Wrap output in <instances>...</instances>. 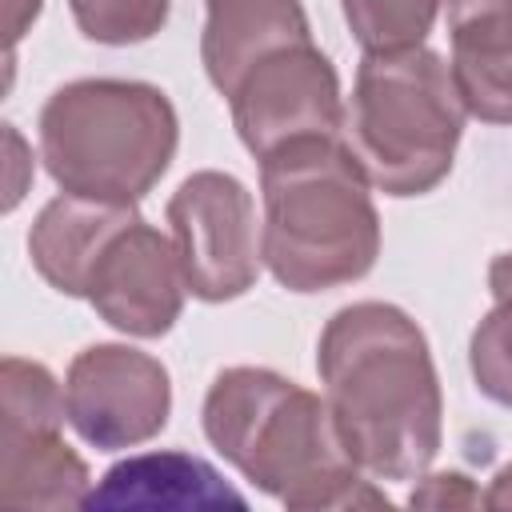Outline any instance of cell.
Here are the masks:
<instances>
[{
    "instance_id": "6da1fadb",
    "label": "cell",
    "mask_w": 512,
    "mask_h": 512,
    "mask_svg": "<svg viewBox=\"0 0 512 512\" xmlns=\"http://www.w3.org/2000/svg\"><path fill=\"white\" fill-rule=\"evenodd\" d=\"M324 400L372 480H420L444 444V392L424 328L396 304L356 300L316 340Z\"/></svg>"
},
{
    "instance_id": "7a4b0ae2",
    "label": "cell",
    "mask_w": 512,
    "mask_h": 512,
    "mask_svg": "<svg viewBox=\"0 0 512 512\" xmlns=\"http://www.w3.org/2000/svg\"><path fill=\"white\" fill-rule=\"evenodd\" d=\"M200 424L208 444L284 508L332 512L388 504L352 460L328 400L272 368L236 364L216 372Z\"/></svg>"
},
{
    "instance_id": "3957f363",
    "label": "cell",
    "mask_w": 512,
    "mask_h": 512,
    "mask_svg": "<svg viewBox=\"0 0 512 512\" xmlns=\"http://www.w3.org/2000/svg\"><path fill=\"white\" fill-rule=\"evenodd\" d=\"M260 252L272 280L312 296L356 284L380 256L372 184L340 136L276 148L260 160Z\"/></svg>"
},
{
    "instance_id": "277c9868",
    "label": "cell",
    "mask_w": 512,
    "mask_h": 512,
    "mask_svg": "<svg viewBox=\"0 0 512 512\" xmlns=\"http://www.w3.org/2000/svg\"><path fill=\"white\" fill-rule=\"evenodd\" d=\"M40 160L60 192L140 204L168 172L180 120L148 80L88 76L56 88L40 108Z\"/></svg>"
},
{
    "instance_id": "5b68a950",
    "label": "cell",
    "mask_w": 512,
    "mask_h": 512,
    "mask_svg": "<svg viewBox=\"0 0 512 512\" xmlns=\"http://www.w3.org/2000/svg\"><path fill=\"white\" fill-rule=\"evenodd\" d=\"M468 108L452 68L432 48L364 52L344 100L340 140L384 196L432 192L456 160Z\"/></svg>"
},
{
    "instance_id": "8992f818",
    "label": "cell",
    "mask_w": 512,
    "mask_h": 512,
    "mask_svg": "<svg viewBox=\"0 0 512 512\" xmlns=\"http://www.w3.org/2000/svg\"><path fill=\"white\" fill-rule=\"evenodd\" d=\"M0 392V500L48 512L84 504L92 476L60 432L68 408L56 376L36 360L4 356Z\"/></svg>"
},
{
    "instance_id": "52a82bcc",
    "label": "cell",
    "mask_w": 512,
    "mask_h": 512,
    "mask_svg": "<svg viewBox=\"0 0 512 512\" xmlns=\"http://www.w3.org/2000/svg\"><path fill=\"white\" fill-rule=\"evenodd\" d=\"M168 224L196 300L224 304L256 284L264 264L256 204L232 172H192L168 200Z\"/></svg>"
},
{
    "instance_id": "ba28073f",
    "label": "cell",
    "mask_w": 512,
    "mask_h": 512,
    "mask_svg": "<svg viewBox=\"0 0 512 512\" xmlns=\"http://www.w3.org/2000/svg\"><path fill=\"white\" fill-rule=\"evenodd\" d=\"M228 104L232 128L256 160L296 140L340 136L344 128L340 76L316 40L288 44L256 60L232 88Z\"/></svg>"
},
{
    "instance_id": "9c48e42d",
    "label": "cell",
    "mask_w": 512,
    "mask_h": 512,
    "mask_svg": "<svg viewBox=\"0 0 512 512\" xmlns=\"http://www.w3.org/2000/svg\"><path fill=\"white\" fill-rule=\"evenodd\" d=\"M72 432L96 452H124L164 432L172 416L168 368L132 344H88L64 376Z\"/></svg>"
},
{
    "instance_id": "30bf717a",
    "label": "cell",
    "mask_w": 512,
    "mask_h": 512,
    "mask_svg": "<svg viewBox=\"0 0 512 512\" xmlns=\"http://www.w3.org/2000/svg\"><path fill=\"white\" fill-rule=\"evenodd\" d=\"M184 296H188V280L176 244L144 216H136L128 228L112 236L84 292V300L96 308L104 324L140 340H156L172 332V324L184 312Z\"/></svg>"
},
{
    "instance_id": "8fae6325",
    "label": "cell",
    "mask_w": 512,
    "mask_h": 512,
    "mask_svg": "<svg viewBox=\"0 0 512 512\" xmlns=\"http://www.w3.org/2000/svg\"><path fill=\"white\" fill-rule=\"evenodd\" d=\"M452 80L468 116L512 128V0H444Z\"/></svg>"
},
{
    "instance_id": "7c38bea8",
    "label": "cell",
    "mask_w": 512,
    "mask_h": 512,
    "mask_svg": "<svg viewBox=\"0 0 512 512\" xmlns=\"http://www.w3.org/2000/svg\"><path fill=\"white\" fill-rule=\"evenodd\" d=\"M136 204H112V200H92V196H72L60 192L52 196L40 216L28 228V256L32 268L64 296L88 292V276L100 260V252L112 244L120 228L136 220Z\"/></svg>"
},
{
    "instance_id": "4fadbf2b",
    "label": "cell",
    "mask_w": 512,
    "mask_h": 512,
    "mask_svg": "<svg viewBox=\"0 0 512 512\" xmlns=\"http://www.w3.org/2000/svg\"><path fill=\"white\" fill-rule=\"evenodd\" d=\"M248 500L200 456L192 452H136L112 464L100 484L88 488L80 508H244Z\"/></svg>"
},
{
    "instance_id": "5bb4252c",
    "label": "cell",
    "mask_w": 512,
    "mask_h": 512,
    "mask_svg": "<svg viewBox=\"0 0 512 512\" xmlns=\"http://www.w3.org/2000/svg\"><path fill=\"white\" fill-rule=\"evenodd\" d=\"M208 20L200 32V60L212 88L228 100L240 76L276 48L308 44L312 24L300 0H204Z\"/></svg>"
},
{
    "instance_id": "9a60e30c",
    "label": "cell",
    "mask_w": 512,
    "mask_h": 512,
    "mask_svg": "<svg viewBox=\"0 0 512 512\" xmlns=\"http://www.w3.org/2000/svg\"><path fill=\"white\" fill-rule=\"evenodd\" d=\"M340 12L364 52H400L428 40L444 0H340Z\"/></svg>"
},
{
    "instance_id": "2e32d148",
    "label": "cell",
    "mask_w": 512,
    "mask_h": 512,
    "mask_svg": "<svg viewBox=\"0 0 512 512\" xmlns=\"http://www.w3.org/2000/svg\"><path fill=\"white\" fill-rule=\"evenodd\" d=\"M76 28L108 48L152 40L168 24L172 0H68Z\"/></svg>"
},
{
    "instance_id": "e0dca14e",
    "label": "cell",
    "mask_w": 512,
    "mask_h": 512,
    "mask_svg": "<svg viewBox=\"0 0 512 512\" xmlns=\"http://www.w3.org/2000/svg\"><path fill=\"white\" fill-rule=\"evenodd\" d=\"M468 368L480 396L500 408H512V296H500L472 328Z\"/></svg>"
},
{
    "instance_id": "ac0fdd59",
    "label": "cell",
    "mask_w": 512,
    "mask_h": 512,
    "mask_svg": "<svg viewBox=\"0 0 512 512\" xmlns=\"http://www.w3.org/2000/svg\"><path fill=\"white\" fill-rule=\"evenodd\" d=\"M408 504L412 508H476V504H484V496L464 472H432V476L424 472L420 484L412 488Z\"/></svg>"
},
{
    "instance_id": "d6986e66",
    "label": "cell",
    "mask_w": 512,
    "mask_h": 512,
    "mask_svg": "<svg viewBox=\"0 0 512 512\" xmlns=\"http://www.w3.org/2000/svg\"><path fill=\"white\" fill-rule=\"evenodd\" d=\"M4 140H8V156H12V164H8V172H12V180H8V200H4V208L12 212L16 204H20V196H24V168H32V160H28V152H24V140H20V132L12 128V124H4ZM36 172V168H32Z\"/></svg>"
},
{
    "instance_id": "ffe728a7",
    "label": "cell",
    "mask_w": 512,
    "mask_h": 512,
    "mask_svg": "<svg viewBox=\"0 0 512 512\" xmlns=\"http://www.w3.org/2000/svg\"><path fill=\"white\" fill-rule=\"evenodd\" d=\"M40 16V0H4V32H8V56L16 40L28 32V24Z\"/></svg>"
},
{
    "instance_id": "44dd1931",
    "label": "cell",
    "mask_w": 512,
    "mask_h": 512,
    "mask_svg": "<svg viewBox=\"0 0 512 512\" xmlns=\"http://www.w3.org/2000/svg\"><path fill=\"white\" fill-rule=\"evenodd\" d=\"M488 292H492V300L512 296V252H500L488 264Z\"/></svg>"
},
{
    "instance_id": "7402d4cb",
    "label": "cell",
    "mask_w": 512,
    "mask_h": 512,
    "mask_svg": "<svg viewBox=\"0 0 512 512\" xmlns=\"http://www.w3.org/2000/svg\"><path fill=\"white\" fill-rule=\"evenodd\" d=\"M484 508H512V460L492 476V484L484 492Z\"/></svg>"
}]
</instances>
